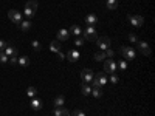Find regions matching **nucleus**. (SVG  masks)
Masks as SVG:
<instances>
[{"mask_svg": "<svg viewBox=\"0 0 155 116\" xmlns=\"http://www.w3.org/2000/svg\"><path fill=\"white\" fill-rule=\"evenodd\" d=\"M106 84H109V77L106 73H98L95 77H93V81L90 85H93V87H99V88H103Z\"/></svg>", "mask_w": 155, "mask_h": 116, "instance_id": "obj_1", "label": "nucleus"}, {"mask_svg": "<svg viewBox=\"0 0 155 116\" xmlns=\"http://www.w3.org/2000/svg\"><path fill=\"white\" fill-rule=\"evenodd\" d=\"M82 36H84V39H87V40H96L98 39L96 28H95V26H87L85 30H82Z\"/></svg>", "mask_w": 155, "mask_h": 116, "instance_id": "obj_2", "label": "nucleus"}, {"mask_svg": "<svg viewBox=\"0 0 155 116\" xmlns=\"http://www.w3.org/2000/svg\"><path fill=\"white\" fill-rule=\"evenodd\" d=\"M116 70H118V67H116V62L113 59H106L104 60V71H106V73L115 74Z\"/></svg>", "mask_w": 155, "mask_h": 116, "instance_id": "obj_3", "label": "nucleus"}, {"mask_svg": "<svg viewBox=\"0 0 155 116\" xmlns=\"http://www.w3.org/2000/svg\"><path fill=\"white\" fill-rule=\"evenodd\" d=\"M120 51H121V54L124 56V59H127V60H132L136 56V51L132 47H121Z\"/></svg>", "mask_w": 155, "mask_h": 116, "instance_id": "obj_4", "label": "nucleus"}, {"mask_svg": "<svg viewBox=\"0 0 155 116\" xmlns=\"http://www.w3.org/2000/svg\"><path fill=\"white\" fill-rule=\"evenodd\" d=\"M93 77H95V74H93V71L90 68H84L82 71H81V79L84 81V84H92Z\"/></svg>", "mask_w": 155, "mask_h": 116, "instance_id": "obj_5", "label": "nucleus"}, {"mask_svg": "<svg viewBox=\"0 0 155 116\" xmlns=\"http://www.w3.org/2000/svg\"><path fill=\"white\" fill-rule=\"evenodd\" d=\"M96 45H98V48L101 50V51H106L107 48H110V39L106 37V36H103V37H98V39H96Z\"/></svg>", "mask_w": 155, "mask_h": 116, "instance_id": "obj_6", "label": "nucleus"}, {"mask_svg": "<svg viewBox=\"0 0 155 116\" xmlns=\"http://www.w3.org/2000/svg\"><path fill=\"white\" fill-rule=\"evenodd\" d=\"M136 48H138V51L141 53V54H144V56H151V47H149L148 42L138 40V42H136Z\"/></svg>", "mask_w": 155, "mask_h": 116, "instance_id": "obj_7", "label": "nucleus"}, {"mask_svg": "<svg viewBox=\"0 0 155 116\" xmlns=\"http://www.w3.org/2000/svg\"><path fill=\"white\" fill-rule=\"evenodd\" d=\"M8 17H10V20L16 25H19L22 22V13L17 11V10H10V13H8Z\"/></svg>", "mask_w": 155, "mask_h": 116, "instance_id": "obj_8", "label": "nucleus"}, {"mask_svg": "<svg viewBox=\"0 0 155 116\" xmlns=\"http://www.w3.org/2000/svg\"><path fill=\"white\" fill-rule=\"evenodd\" d=\"M129 22H130V25H133V26H136V28H140V26H143L144 25V19L141 16H129Z\"/></svg>", "mask_w": 155, "mask_h": 116, "instance_id": "obj_9", "label": "nucleus"}, {"mask_svg": "<svg viewBox=\"0 0 155 116\" xmlns=\"http://www.w3.org/2000/svg\"><path fill=\"white\" fill-rule=\"evenodd\" d=\"M79 57H81V53H79L78 50H70V51L67 53V59H68L70 62H78Z\"/></svg>", "mask_w": 155, "mask_h": 116, "instance_id": "obj_10", "label": "nucleus"}, {"mask_svg": "<svg viewBox=\"0 0 155 116\" xmlns=\"http://www.w3.org/2000/svg\"><path fill=\"white\" fill-rule=\"evenodd\" d=\"M68 33L73 34V36H76V37H81V36H82V28H81L79 25H71L68 28Z\"/></svg>", "mask_w": 155, "mask_h": 116, "instance_id": "obj_11", "label": "nucleus"}, {"mask_svg": "<svg viewBox=\"0 0 155 116\" xmlns=\"http://www.w3.org/2000/svg\"><path fill=\"white\" fill-rule=\"evenodd\" d=\"M68 37H70L68 30H65V28L59 30V33H58V40L59 42H65V40H68Z\"/></svg>", "mask_w": 155, "mask_h": 116, "instance_id": "obj_12", "label": "nucleus"}, {"mask_svg": "<svg viewBox=\"0 0 155 116\" xmlns=\"http://www.w3.org/2000/svg\"><path fill=\"white\" fill-rule=\"evenodd\" d=\"M30 105H31V109H34V110H40L42 107H43V102L39 99V97H31Z\"/></svg>", "mask_w": 155, "mask_h": 116, "instance_id": "obj_13", "label": "nucleus"}, {"mask_svg": "<svg viewBox=\"0 0 155 116\" xmlns=\"http://www.w3.org/2000/svg\"><path fill=\"white\" fill-rule=\"evenodd\" d=\"M54 116H70V112L64 107H54Z\"/></svg>", "mask_w": 155, "mask_h": 116, "instance_id": "obj_14", "label": "nucleus"}, {"mask_svg": "<svg viewBox=\"0 0 155 116\" xmlns=\"http://www.w3.org/2000/svg\"><path fill=\"white\" fill-rule=\"evenodd\" d=\"M19 28H20L22 31H25V33H28V31L31 30V20H28V19L22 20V22L19 23Z\"/></svg>", "mask_w": 155, "mask_h": 116, "instance_id": "obj_15", "label": "nucleus"}, {"mask_svg": "<svg viewBox=\"0 0 155 116\" xmlns=\"http://www.w3.org/2000/svg\"><path fill=\"white\" fill-rule=\"evenodd\" d=\"M85 22H87V25H88V26H93V25L98 22V17H96V14H87V17H85Z\"/></svg>", "mask_w": 155, "mask_h": 116, "instance_id": "obj_16", "label": "nucleus"}, {"mask_svg": "<svg viewBox=\"0 0 155 116\" xmlns=\"http://www.w3.org/2000/svg\"><path fill=\"white\" fill-rule=\"evenodd\" d=\"M5 54H6L8 57H11V56H17V48H16V47H13V45H8V47L5 48Z\"/></svg>", "mask_w": 155, "mask_h": 116, "instance_id": "obj_17", "label": "nucleus"}, {"mask_svg": "<svg viewBox=\"0 0 155 116\" xmlns=\"http://www.w3.org/2000/svg\"><path fill=\"white\" fill-rule=\"evenodd\" d=\"M50 50L53 51V53H59L61 51V42L56 39V40H53L51 43H50Z\"/></svg>", "mask_w": 155, "mask_h": 116, "instance_id": "obj_18", "label": "nucleus"}, {"mask_svg": "<svg viewBox=\"0 0 155 116\" xmlns=\"http://www.w3.org/2000/svg\"><path fill=\"white\" fill-rule=\"evenodd\" d=\"M17 64H19L20 67H28L30 65V57H26V56L17 57Z\"/></svg>", "mask_w": 155, "mask_h": 116, "instance_id": "obj_19", "label": "nucleus"}, {"mask_svg": "<svg viewBox=\"0 0 155 116\" xmlns=\"http://www.w3.org/2000/svg\"><path fill=\"white\" fill-rule=\"evenodd\" d=\"M25 8H28V10H31L33 13H36L37 11V2H36V0H28Z\"/></svg>", "mask_w": 155, "mask_h": 116, "instance_id": "obj_20", "label": "nucleus"}, {"mask_svg": "<svg viewBox=\"0 0 155 116\" xmlns=\"http://www.w3.org/2000/svg\"><path fill=\"white\" fill-rule=\"evenodd\" d=\"M64 102H65V99H64V96H56L54 97V101H53V104H54V107H64Z\"/></svg>", "mask_w": 155, "mask_h": 116, "instance_id": "obj_21", "label": "nucleus"}, {"mask_svg": "<svg viewBox=\"0 0 155 116\" xmlns=\"http://www.w3.org/2000/svg\"><path fill=\"white\" fill-rule=\"evenodd\" d=\"M106 6L109 8V10H116L118 8V0H107Z\"/></svg>", "mask_w": 155, "mask_h": 116, "instance_id": "obj_22", "label": "nucleus"}, {"mask_svg": "<svg viewBox=\"0 0 155 116\" xmlns=\"http://www.w3.org/2000/svg\"><path fill=\"white\" fill-rule=\"evenodd\" d=\"M92 96H95V97H101L103 96V90L99 87H92V93H90Z\"/></svg>", "mask_w": 155, "mask_h": 116, "instance_id": "obj_23", "label": "nucleus"}, {"mask_svg": "<svg viewBox=\"0 0 155 116\" xmlns=\"http://www.w3.org/2000/svg\"><path fill=\"white\" fill-rule=\"evenodd\" d=\"M81 91H82L84 96H88L90 93H92V87H90V84H84L82 88H81Z\"/></svg>", "mask_w": 155, "mask_h": 116, "instance_id": "obj_24", "label": "nucleus"}, {"mask_svg": "<svg viewBox=\"0 0 155 116\" xmlns=\"http://www.w3.org/2000/svg\"><path fill=\"white\" fill-rule=\"evenodd\" d=\"M106 59H107V57H106V53H104V51L99 50V51L95 53V60H106Z\"/></svg>", "mask_w": 155, "mask_h": 116, "instance_id": "obj_25", "label": "nucleus"}, {"mask_svg": "<svg viewBox=\"0 0 155 116\" xmlns=\"http://www.w3.org/2000/svg\"><path fill=\"white\" fill-rule=\"evenodd\" d=\"M34 14L36 13H33L31 10H28V8H25V11H23V16L26 17V19H28V20H31L33 19V17H34Z\"/></svg>", "mask_w": 155, "mask_h": 116, "instance_id": "obj_26", "label": "nucleus"}, {"mask_svg": "<svg viewBox=\"0 0 155 116\" xmlns=\"http://www.w3.org/2000/svg\"><path fill=\"white\" fill-rule=\"evenodd\" d=\"M26 94H28L30 97H36V94H37V90H36L34 87H28V90H26Z\"/></svg>", "mask_w": 155, "mask_h": 116, "instance_id": "obj_27", "label": "nucleus"}, {"mask_svg": "<svg viewBox=\"0 0 155 116\" xmlns=\"http://www.w3.org/2000/svg\"><path fill=\"white\" fill-rule=\"evenodd\" d=\"M116 67L120 68L121 71H124V70H127V62H126V60H120V62L116 64Z\"/></svg>", "mask_w": 155, "mask_h": 116, "instance_id": "obj_28", "label": "nucleus"}, {"mask_svg": "<svg viewBox=\"0 0 155 116\" xmlns=\"http://www.w3.org/2000/svg\"><path fill=\"white\" fill-rule=\"evenodd\" d=\"M31 47H33L36 51H40V48H42V45H40L39 40H33V42H31Z\"/></svg>", "mask_w": 155, "mask_h": 116, "instance_id": "obj_29", "label": "nucleus"}, {"mask_svg": "<svg viewBox=\"0 0 155 116\" xmlns=\"http://www.w3.org/2000/svg\"><path fill=\"white\" fill-rule=\"evenodd\" d=\"M8 62V56L5 54V51H0V64H6Z\"/></svg>", "mask_w": 155, "mask_h": 116, "instance_id": "obj_30", "label": "nucleus"}, {"mask_svg": "<svg viewBox=\"0 0 155 116\" xmlns=\"http://www.w3.org/2000/svg\"><path fill=\"white\" fill-rule=\"evenodd\" d=\"M104 53H106V57H107V59H112V57L115 56V51H113V50H110V48H107Z\"/></svg>", "mask_w": 155, "mask_h": 116, "instance_id": "obj_31", "label": "nucleus"}, {"mask_svg": "<svg viewBox=\"0 0 155 116\" xmlns=\"http://www.w3.org/2000/svg\"><path fill=\"white\" fill-rule=\"evenodd\" d=\"M109 81H110V84H116L118 81H120V79H118V76H116V73H115V74H110Z\"/></svg>", "mask_w": 155, "mask_h": 116, "instance_id": "obj_32", "label": "nucleus"}, {"mask_svg": "<svg viewBox=\"0 0 155 116\" xmlns=\"http://www.w3.org/2000/svg\"><path fill=\"white\" fill-rule=\"evenodd\" d=\"M75 45H76V47H82V45H84V39H82V37H76Z\"/></svg>", "mask_w": 155, "mask_h": 116, "instance_id": "obj_33", "label": "nucleus"}, {"mask_svg": "<svg viewBox=\"0 0 155 116\" xmlns=\"http://www.w3.org/2000/svg\"><path fill=\"white\" fill-rule=\"evenodd\" d=\"M8 45H10L8 42H5V40H2V39H0V51H5V48H6Z\"/></svg>", "mask_w": 155, "mask_h": 116, "instance_id": "obj_34", "label": "nucleus"}, {"mask_svg": "<svg viewBox=\"0 0 155 116\" xmlns=\"http://www.w3.org/2000/svg\"><path fill=\"white\" fill-rule=\"evenodd\" d=\"M127 37H129V40L130 42H133V43H136V42H138V37H136V34H129V36H127Z\"/></svg>", "mask_w": 155, "mask_h": 116, "instance_id": "obj_35", "label": "nucleus"}, {"mask_svg": "<svg viewBox=\"0 0 155 116\" xmlns=\"http://www.w3.org/2000/svg\"><path fill=\"white\" fill-rule=\"evenodd\" d=\"M8 62H10L11 65H16V64H17V56H11V57H8Z\"/></svg>", "mask_w": 155, "mask_h": 116, "instance_id": "obj_36", "label": "nucleus"}, {"mask_svg": "<svg viewBox=\"0 0 155 116\" xmlns=\"http://www.w3.org/2000/svg\"><path fill=\"white\" fill-rule=\"evenodd\" d=\"M73 116H85V113L82 112V110H75V112H73Z\"/></svg>", "mask_w": 155, "mask_h": 116, "instance_id": "obj_37", "label": "nucleus"}, {"mask_svg": "<svg viewBox=\"0 0 155 116\" xmlns=\"http://www.w3.org/2000/svg\"><path fill=\"white\" fill-rule=\"evenodd\" d=\"M56 54H58V59H59V60L65 59V56H64V53H61V51H59V53H56Z\"/></svg>", "mask_w": 155, "mask_h": 116, "instance_id": "obj_38", "label": "nucleus"}]
</instances>
